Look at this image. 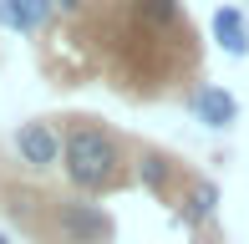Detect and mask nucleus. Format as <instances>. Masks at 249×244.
Wrapping results in <instances>:
<instances>
[{
	"mask_svg": "<svg viewBox=\"0 0 249 244\" xmlns=\"http://www.w3.org/2000/svg\"><path fill=\"white\" fill-rule=\"evenodd\" d=\"M132 16H138L142 26H158V31H168V26H178L183 5H178V0H132Z\"/></svg>",
	"mask_w": 249,
	"mask_h": 244,
	"instance_id": "nucleus-8",
	"label": "nucleus"
},
{
	"mask_svg": "<svg viewBox=\"0 0 249 244\" xmlns=\"http://www.w3.org/2000/svg\"><path fill=\"white\" fill-rule=\"evenodd\" d=\"M213 209H219V188L209 178H194V188H188V198H183V219L188 224H203V219H213Z\"/></svg>",
	"mask_w": 249,
	"mask_h": 244,
	"instance_id": "nucleus-7",
	"label": "nucleus"
},
{
	"mask_svg": "<svg viewBox=\"0 0 249 244\" xmlns=\"http://www.w3.org/2000/svg\"><path fill=\"white\" fill-rule=\"evenodd\" d=\"M56 5H61V10H76V5H82V0H56Z\"/></svg>",
	"mask_w": 249,
	"mask_h": 244,
	"instance_id": "nucleus-10",
	"label": "nucleus"
},
{
	"mask_svg": "<svg viewBox=\"0 0 249 244\" xmlns=\"http://www.w3.org/2000/svg\"><path fill=\"white\" fill-rule=\"evenodd\" d=\"M51 219L66 244H107L112 239V214L102 204H92V198H61Z\"/></svg>",
	"mask_w": 249,
	"mask_h": 244,
	"instance_id": "nucleus-2",
	"label": "nucleus"
},
{
	"mask_svg": "<svg viewBox=\"0 0 249 244\" xmlns=\"http://www.w3.org/2000/svg\"><path fill=\"white\" fill-rule=\"evenodd\" d=\"M138 178H142V188L163 193L168 178H173V158H163V153H138Z\"/></svg>",
	"mask_w": 249,
	"mask_h": 244,
	"instance_id": "nucleus-9",
	"label": "nucleus"
},
{
	"mask_svg": "<svg viewBox=\"0 0 249 244\" xmlns=\"http://www.w3.org/2000/svg\"><path fill=\"white\" fill-rule=\"evenodd\" d=\"M0 244H10V239H5V234H0Z\"/></svg>",
	"mask_w": 249,
	"mask_h": 244,
	"instance_id": "nucleus-11",
	"label": "nucleus"
},
{
	"mask_svg": "<svg viewBox=\"0 0 249 244\" xmlns=\"http://www.w3.org/2000/svg\"><path fill=\"white\" fill-rule=\"evenodd\" d=\"M194 112H198V122H209V127H229V122L239 117V102H234L224 87H203L194 97Z\"/></svg>",
	"mask_w": 249,
	"mask_h": 244,
	"instance_id": "nucleus-6",
	"label": "nucleus"
},
{
	"mask_svg": "<svg viewBox=\"0 0 249 244\" xmlns=\"http://www.w3.org/2000/svg\"><path fill=\"white\" fill-rule=\"evenodd\" d=\"M56 16V0H0V26L10 31H41Z\"/></svg>",
	"mask_w": 249,
	"mask_h": 244,
	"instance_id": "nucleus-4",
	"label": "nucleus"
},
{
	"mask_svg": "<svg viewBox=\"0 0 249 244\" xmlns=\"http://www.w3.org/2000/svg\"><path fill=\"white\" fill-rule=\"evenodd\" d=\"M61 168L82 193H102L122 178V142L97 122H76L61 138Z\"/></svg>",
	"mask_w": 249,
	"mask_h": 244,
	"instance_id": "nucleus-1",
	"label": "nucleus"
},
{
	"mask_svg": "<svg viewBox=\"0 0 249 244\" xmlns=\"http://www.w3.org/2000/svg\"><path fill=\"white\" fill-rule=\"evenodd\" d=\"M213 41H219L229 56H249V31H244V16L234 5H219V10H213Z\"/></svg>",
	"mask_w": 249,
	"mask_h": 244,
	"instance_id": "nucleus-5",
	"label": "nucleus"
},
{
	"mask_svg": "<svg viewBox=\"0 0 249 244\" xmlns=\"http://www.w3.org/2000/svg\"><path fill=\"white\" fill-rule=\"evenodd\" d=\"M10 148H16V158L26 163L31 173H46L61 163V132L51 127V122H20L16 127V138H10Z\"/></svg>",
	"mask_w": 249,
	"mask_h": 244,
	"instance_id": "nucleus-3",
	"label": "nucleus"
}]
</instances>
